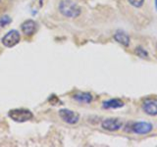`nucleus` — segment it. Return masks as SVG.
<instances>
[{"mask_svg": "<svg viewBox=\"0 0 157 147\" xmlns=\"http://www.w3.org/2000/svg\"><path fill=\"white\" fill-rule=\"evenodd\" d=\"M59 12L66 18H78L82 13V9L73 0H61L59 3Z\"/></svg>", "mask_w": 157, "mask_h": 147, "instance_id": "1", "label": "nucleus"}, {"mask_svg": "<svg viewBox=\"0 0 157 147\" xmlns=\"http://www.w3.org/2000/svg\"><path fill=\"white\" fill-rule=\"evenodd\" d=\"M8 116L11 120L17 122V123H25L33 118V114L32 111L28 109H12L8 112Z\"/></svg>", "mask_w": 157, "mask_h": 147, "instance_id": "2", "label": "nucleus"}, {"mask_svg": "<svg viewBox=\"0 0 157 147\" xmlns=\"http://www.w3.org/2000/svg\"><path fill=\"white\" fill-rule=\"evenodd\" d=\"M20 41H21V33L17 29L9 31L1 39V43L3 44V46L7 48H12L16 46Z\"/></svg>", "mask_w": 157, "mask_h": 147, "instance_id": "3", "label": "nucleus"}, {"mask_svg": "<svg viewBox=\"0 0 157 147\" xmlns=\"http://www.w3.org/2000/svg\"><path fill=\"white\" fill-rule=\"evenodd\" d=\"M59 117L61 118L63 122L69 125H76L80 121V115L75 111L69 109H60L59 110Z\"/></svg>", "mask_w": 157, "mask_h": 147, "instance_id": "4", "label": "nucleus"}, {"mask_svg": "<svg viewBox=\"0 0 157 147\" xmlns=\"http://www.w3.org/2000/svg\"><path fill=\"white\" fill-rule=\"evenodd\" d=\"M131 131L135 132L136 134H147L152 131L153 126L151 123L148 122H136L132 123L131 126Z\"/></svg>", "mask_w": 157, "mask_h": 147, "instance_id": "5", "label": "nucleus"}, {"mask_svg": "<svg viewBox=\"0 0 157 147\" xmlns=\"http://www.w3.org/2000/svg\"><path fill=\"white\" fill-rule=\"evenodd\" d=\"M123 126V121L118 118H108L103 120L101 123V127L108 131H117Z\"/></svg>", "mask_w": 157, "mask_h": 147, "instance_id": "6", "label": "nucleus"}, {"mask_svg": "<svg viewBox=\"0 0 157 147\" xmlns=\"http://www.w3.org/2000/svg\"><path fill=\"white\" fill-rule=\"evenodd\" d=\"M142 110L146 115L156 116L157 115V100L154 98H147L142 102Z\"/></svg>", "mask_w": 157, "mask_h": 147, "instance_id": "7", "label": "nucleus"}, {"mask_svg": "<svg viewBox=\"0 0 157 147\" xmlns=\"http://www.w3.org/2000/svg\"><path fill=\"white\" fill-rule=\"evenodd\" d=\"M22 32L27 36H31L36 32V23L33 20H27L21 24Z\"/></svg>", "mask_w": 157, "mask_h": 147, "instance_id": "8", "label": "nucleus"}, {"mask_svg": "<svg viewBox=\"0 0 157 147\" xmlns=\"http://www.w3.org/2000/svg\"><path fill=\"white\" fill-rule=\"evenodd\" d=\"M73 99L78 103H85V104H90L92 102L93 97L90 92H77L73 95Z\"/></svg>", "mask_w": 157, "mask_h": 147, "instance_id": "9", "label": "nucleus"}, {"mask_svg": "<svg viewBox=\"0 0 157 147\" xmlns=\"http://www.w3.org/2000/svg\"><path fill=\"white\" fill-rule=\"evenodd\" d=\"M114 39L115 41H117L118 43H120L121 45L128 47L130 45V42H131V39L130 36L128 34L122 31H118L114 33Z\"/></svg>", "mask_w": 157, "mask_h": 147, "instance_id": "10", "label": "nucleus"}, {"mask_svg": "<svg viewBox=\"0 0 157 147\" xmlns=\"http://www.w3.org/2000/svg\"><path fill=\"white\" fill-rule=\"evenodd\" d=\"M124 105L125 103L118 98H112L102 103V107L104 109H118V108H122Z\"/></svg>", "mask_w": 157, "mask_h": 147, "instance_id": "11", "label": "nucleus"}, {"mask_svg": "<svg viewBox=\"0 0 157 147\" xmlns=\"http://www.w3.org/2000/svg\"><path fill=\"white\" fill-rule=\"evenodd\" d=\"M11 23H12V18L8 16V15H4V16L0 17V32H1L3 28L8 27Z\"/></svg>", "mask_w": 157, "mask_h": 147, "instance_id": "12", "label": "nucleus"}, {"mask_svg": "<svg viewBox=\"0 0 157 147\" xmlns=\"http://www.w3.org/2000/svg\"><path fill=\"white\" fill-rule=\"evenodd\" d=\"M135 53H136L139 57H140V58H146L147 56H148V53H147V51L145 50L144 48H142V47H140V46H139V47H136V48Z\"/></svg>", "mask_w": 157, "mask_h": 147, "instance_id": "13", "label": "nucleus"}, {"mask_svg": "<svg viewBox=\"0 0 157 147\" xmlns=\"http://www.w3.org/2000/svg\"><path fill=\"white\" fill-rule=\"evenodd\" d=\"M132 7H136V8H140L142 5L144 3V0H128Z\"/></svg>", "mask_w": 157, "mask_h": 147, "instance_id": "14", "label": "nucleus"}, {"mask_svg": "<svg viewBox=\"0 0 157 147\" xmlns=\"http://www.w3.org/2000/svg\"><path fill=\"white\" fill-rule=\"evenodd\" d=\"M155 8H156V11H157V0H155Z\"/></svg>", "mask_w": 157, "mask_h": 147, "instance_id": "15", "label": "nucleus"}]
</instances>
